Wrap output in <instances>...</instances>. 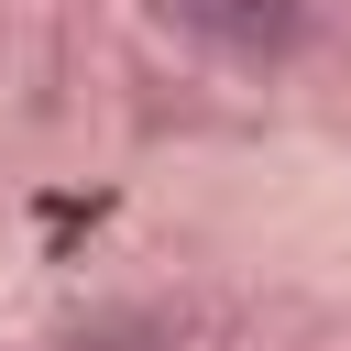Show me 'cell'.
<instances>
[{
    "mask_svg": "<svg viewBox=\"0 0 351 351\" xmlns=\"http://www.w3.org/2000/svg\"><path fill=\"white\" fill-rule=\"evenodd\" d=\"M154 11L197 44H219V55H285L296 22H307V0H154Z\"/></svg>",
    "mask_w": 351,
    "mask_h": 351,
    "instance_id": "cell-1",
    "label": "cell"
}]
</instances>
